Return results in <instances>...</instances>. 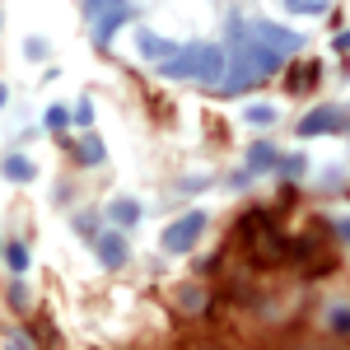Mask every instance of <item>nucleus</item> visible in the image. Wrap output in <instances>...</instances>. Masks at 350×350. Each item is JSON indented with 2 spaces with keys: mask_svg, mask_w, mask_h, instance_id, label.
<instances>
[{
  "mask_svg": "<svg viewBox=\"0 0 350 350\" xmlns=\"http://www.w3.org/2000/svg\"><path fill=\"white\" fill-rule=\"evenodd\" d=\"M191 66H196V42H187L173 61H163L159 75H163V80H191Z\"/></svg>",
  "mask_w": 350,
  "mask_h": 350,
  "instance_id": "9d476101",
  "label": "nucleus"
},
{
  "mask_svg": "<svg viewBox=\"0 0 350 350\" xmlns=\"http://www.w3.org/2000/svg\"><path fill=\"white\" fill-rule=\"evenodd\" d=\"M112 224H140V201H112Z\"/></svg>",
  "mask_w": 350,
  "mask_h": 350,
  "instance_id": "ddd939ff",
  "label": "nucleus"
},
{
  "mask_svg": "<svg viewBox=\"0 0 350 350\" xmlns=\"http://www.w3.org/2000/svg\"><path fill=\"white\" fill-rule=\"evenodd\" d=\"M10 350H33V346H28V336H10Z\"/></svg>",
  "mask_w": 350,
  "mask_h": 350,
  "instance_id": "393cba45",
  "label": "nucleus"
},
{
  "mask_svg": "<svg viewBox=\"0 0 350 350\" xmlns=\"http://www.w3.org/2000/svg\"><path fill=\"white\" fill-rule=\"evenodd\" d=\"M243 122H252V126H271V122H275V108H271V103H252V108H243Z\"/></svg>",
  "mask_w": 350,
  "mask_h": 350,
  "instance_id": "dca6fc26",
  "label": "nucleus"
},
{
  "mask_svg": "<svg viewBox=\"0 0 350 350\" xmlns=\"http://www.w3.org/2000/svg\"><path fill=\"white\" fill-rule=\"evenodd\" d=\"M5 178H10V183H28V178H33V163L19 159V154H10V159H5Z\"/></svg>",
  "mask_w": 350,
  "mask_h": 350,
  "instance_id": "2eb2a0df",
  "label": "nucleus"
},
{
  "mask_svg": "<svg viewBox=\"0 0 350 350\" xmlns=\"http://www.w3.org/2000/svg\"><path fill=\"white\" fill-rule=\"evenodd\" d=\"M117 5H126V0H84V14H89V24H94L98 14H108V10H117Z\"/></svg>",
  "mask_w": 350,
  "mask_h": 350,
  "instance_id": "6ab92c4d",
  "label": "nucleus"
},
{
  "mask_svg": "<svg viewBox=\"0 0 350 350\" xmlns=\"http://www.w3.org/2000/svg\"><path fill=\"white\" fill-rule=\"evenodd\" d=\"M243 28H247L257 42H267V47H275V52H285V56L304 47V38H299V33H290V28H275V24H262V19H247Z\"/></svg>",
  "mask_w": 350,
  "mask_h": 350,
  "instance_id": "39448f33",
  "label": "nucleus"
},
{
  "mask_svg": "<svg viewBox=\"0 0 350 350\" xmlns=\"http://www.w3.org/2000/svg\"><path fill=\"white\" fill-rule=\"evenodd\" d=\"M5 262H10V271H19V275H24V271H28V247L19 239H10V243H5Z\"/></svg>",
  "mask_w": 350,
  "mask_h": 350,
  "instance_id": "4468645a",
  "label": "nucleus"
},
{
  "mask_svg": "<svg viewBox=\"0 0 350 350\" xmlns=\"http://www.w3.org/2000/svg\"><path fill=\"white\" fill-rule=\"evenodd\" d=\"M126 19H131V0H126V5H117V10H108V14H98V19L89 24V38H94V47H108L112 38L126 28Z\"/></svg>",
  "mask_w": 350,
  "mask_h": 350,
  "instance_id": "423d86ee",
  "label": "nucleus"
},
{
  "mask_svg": "<svg viewBox=\"0 0 350 350\" xmlns=\"http://www.w3.org/2000/svg\"><path fill=\"white\" fill-rule=\"evenodd\" d=\"M206 234V211H187V215H178L168 229H163V252H191L196 239Z\"/></svg>",
  "mask_w": 350,
  "mask_h": 350,
  "instance_id": "f03ea898",
  "label": "nucleus"
},
{
  "mask_svg": "<svg viewBox=\"0 0 350 350\" xmlns=\"http://www.w3.org/2000/svg\"><path fill=\"white\" fill-rule=\"evenodd\" d=\"M290 14H327V0H280Z\"/></svg>",
  "mask_w": 350,
  "mask_h": 350,
  "instance_id": "a211bd4d",
  "label": "nucleus"
},
{
  "mask_svg": "<svg viewBox=\"0 0 350 350\" xmlns=\"http://www.w3.org/2000/svg\"><path fill=\"white\" fill-rule=\"evenodd\" d=\"M323 323H327L332 336H350V304H332L323 313Z\"/></svg>",
  "mask_w": 350,
  "mask_h": 350,
  "instance_id": "f8f14e48",
  "label": "nucleus"
},
{
  "mask_svg": "<svg viewBox=\"0 0 350 350\" xmlns=\"http://www.w3.org/2000/svg\"><path fill=\"white\" fill-rule=\"evenodd\" d=\"M234 33H239V52H234L229 75H224V84H219L224 98L247 94L252 84H262L267 75H280V66H285V52H275V47H267V42H257L243 24H234Z\"/></svg>",
  "mask_w": 350,
  "mask_h": 350,
  "instance_id": "f257e3e1",
  "label": "nucleus"
},
{
  "mask_svg": "<svg viewBox=\"0 0 350 350\" xmlns=\"http://www.w3.org/2000/svg\"><path fill=\"white\" fill-rule=\"evenodd\" d=\"M75 122H80V126H89V122H94V108H89V103H80V108H75Z\"/></svg>",
  "mask_w": 350,
  "mask_h": 350,
  "instance_id": "b1692460",
  "label": "nucleus"
},
{
  "mask_svg": "<svg viewBox=\"0 0 350 350\" xmlns=\"http://www.w3.org/2000/svg\"><path fill=\"white\" fill-rule=\"evenodd\" d=\"M267 168H280L275 145H271V140H252V150H247V168H243V173H267Z\"/></svg>",
  "mask_w": 350,
  "mask_h": 350,
  "instance_id": "1a4fd4ad",
  "label": "nucleus"
},
{
  "mask_svg": "<svg viewBox=\"0 0 350 350\" xmlns=\"http://www.w3.org/2000/svg\"><path fill=\"white\" fill-rule=\"evenodd\" d=\"M336 47H341V52H350V33H336Z\"/></svg>",
  "mask_w": 350,
  "mask_h": 350,
  "instance_id": "bb28decb",
  "label": "nucleus"
},
{
  "mask_svg": "<svg viewBox=\"0 0 350 350\" xmlns=\"http://www.w3.org/2000/svg\"><path fill=\"white\" fill-rule=\"evenodd\" d=\"M94 252H98V262L108 271L126 267V243H122V234H98V239H94Z\"/></svg>",
  "mask_w": 350,
  "mask_h": 350,
  "instance_id": "0eeeda50",
  "label": "nucleus"
},
{
  "mask_svg": "<svg viewBox=\"0 0 350 350\" xmlns=\"http://www.w3.org/2000/svg\"><path fill=\"white\" fill-rule=\"evenodd\" d=\"M24 52L33 56V61H38V56H47V42H42V38H28V42H24Z\"/></svg>",
  "mask_w": 350,
  "mask_h": 350,
  "instance_id": "5701e85b",
  "label": "nucleus"
},
{
  "mask_svg": "<svg viewBox=\"0 0 350 350\" xmlns=\"http://www.w3.org/2000/svg\"><path fill=\"white\" fill-rule=\"evenodd\" d=\"M224 75H229V56H224V47H215V42H196V66H191V80L219 89V84H224Z\"/></svg>",
  "mask_w": 350,
  "mask_h": 350,
  "instance_id": "7ed1b4c3",
  "label": "nucleus"
},
{
  "mask_svg": "<svg viewBox=\"0 0 350 350\" xmlns=\"http://www.w3.org/2000/svg\"><path fill=\"white\" fill-rule=\"evenodd\" d=\"M336 234H341V239L350 243V219H336Z\"/></svg>",
  "mask_w": 350,
  "mask_h": 350,
  "instance_id": "a878e982",
  "label": "nucleus"
},
{
  "mask_svg": "<svg viewBox=\"0 0 350 350\" xmlns=\"http://www.w3.org/2000/svg\"><path fill=\"white\" fill-rule=\"evenodd\" d=\"M103 154H108V150H103L98 135H84V140H80V159L84 163H103Z\"/></svg>",
  "mask_w": 350,
  "mask_h": 350,
  "instance_id": "f3484780",
  "label": "nucleus"
},
{
  "mask_svg": "<svg viewBox=\"0 0 350 350\" xmlns=\"http://www.w3.org/2000/svg\"><path fill=\"white\" fill-rule=\"evenodd\" d=\"M140 52H145V61H173V56L183 52L178 42H168V38H159V33H150V28H140Z\"/></svg>",
  "mask_w": 350,
  "mask_h": 350,
  "instance_id": "6e6552de",
  "label": "nucleus"
},
{
  "mask_svg": "<svg viewBox=\"0 0 350 350\" xmlns=\"http://www.w3.org/2000/svg\"><path fill=\"white\" fill-rule=\"evenodd\" d=\"M10 304H14V308H24V304H28V290H24V280H14V285H10Z\"/></svg>",
  "mask_w": 350,
  "mask_h": 350,
  "instance_id": "4be33fe9",
  "label": "nucleus"
},
{
  "mask_svg": "<svg viewBox=\"0 0 350 350\" xmlns=\"http://www.w3.org/2000/svg\"><path fill=\"white\" fill-rule=\"evenodd\" d=\"M275 173H285V178H299L304 173V154H280V168Z\"/></svg>",
  "mask_w": 350,
  "mask_h": 350,
  "instance_id": "aec40b11",
  "label": "nucleus"
},
{
  "mask_svg": "<svg viewBox=\"0 0 350 350\" xmlns=\"http://www.w3.org/2000/svg\"><path fill=\"white\" fill-rule=\"evenodd\" d=\"M318 80H323V66H318V61H304V66H295V70H290L285 89H290V94H304L308 84H318Z\"/></svg>",
  "mask_w": 350,
  "mask_h": 350,
  "instance_id": "9b49d317",
  "label": "nucleus"
},
{
  "mask_svg": "<svg viewBox=\"0 0 350 350\" xmlns=\"http://www.w3.org/2000/svg\"><path fill=\"white\" fill-rule=\"evenodd\" d=\"M42 122H47V131H66L70 112H66V108H47V117H42Z\"/></svg>",
  "mask_w": 350,
  "mask_h": 350,
  "instance_id": "412c9836",
  "label": "nucleus"
},
{
  "mask_svg": "<svg viewBox=\"0 0 350 350\" xmlns=\"http://www.w3.org/2000/svg\"><path fill=\"white\" fill-rule=\"evenodd\" d=\"M295 131L304 135V140H313V135H336V131H346V112L341 108H313V112L299 117Z\"/></svg>",
  "mask_w": 350,
  "mask_h": 350,
  "instance_id": "20e7f679",
  "label": "nucleus"
},
{
  "mask_svg": "<svg viewBox=\"0 0 350 350\" xmlns=\"http://www.w3.org/2000/svg\"><path fill=\"white\" fill-rule=\"evenodd\" d=\"M206 350H219V346H206Z\"/></svg>",
  "mask_w": 350,
  "mask_h": 350,
  "instance_id": "cd10ccee",
  "label": "nucleus"
}]
</instances>
